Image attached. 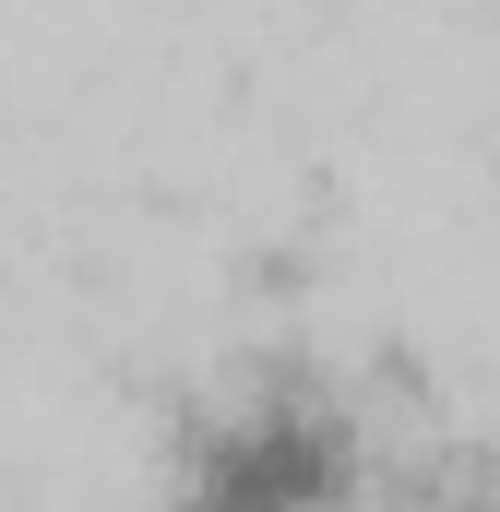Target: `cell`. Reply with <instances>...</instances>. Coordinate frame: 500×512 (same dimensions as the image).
<instances>
[{"label": "cell", "mask_w": 500, "mask_h": 512, "mask_svg": "<svg viewBox=\"0 0 500 512\" xmlns=\"http://www.w3.org/2000/svg\"><path fill=\"white\" fill-rule=\"evenodd\" d=\"M167 512H381V453L322 370H239L191 405Z\"/></svg>", "instance_id": "obj_1"}]
</instances>
